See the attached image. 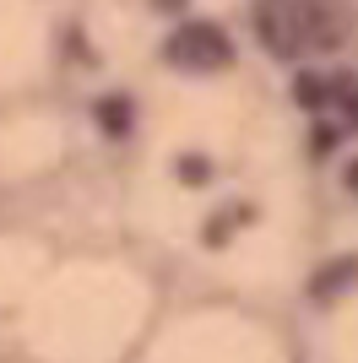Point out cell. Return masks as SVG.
<instances>
[{
    "label": "cell",
    "instance_id": "cell-1",
    "mask_svg": "<svg viewBox=\"0 0 358 363\" xmlns=\"http://www.w3.org/2000/svg\"><path fill=\"white\" fill-rule=\"evenodd\" d=\"M168 60L190 65V71H217V65L234 60V49H228V38L212 22H190V28H179L168 38Z\"/></svg>",
    "mask_w": 358,
    "mask_h": 363
},
{
    "label": "cell",
    "instance_id": "cell-2",
    "mask_svg": "<svg viewBox=\"0 0 358 363\" xmlns=\"http://www.w3.org/2000/svg\"><path fill=\"white\" fill-rule=\"evenodd\" d=\"M255 33H261V44L271 55H293L298 49V16H288L283 0H261L255 6Z\"/></svg>",
    "mask_w": 358,
    "mask_h": 363
},
{
    "label": "cell",
    "instance_id": "cell-3",
    "mask_svg": "<svg viewBox=\"0 0 358 363\" xmlns=\"http://www.w3.org/2000/svg\"><path fill=\"white\" fill-rule=\"evenodd\" d=\"M298 44H310V49H337V44H342V22H337L331 11L298 16Z\"/></svg>",
    "mask_w": 358,
    "mask_h": 363
},
{
    "label": "cell",
    "instance_id": "cell-4",
    "mask_svg": "<svg viewBox=\"0 0 358 363\" xmlns=\"http://www.w3.org/2000/svg\"><path fill=\"white\" fill-rule=\"evenodd\" d=\"M293 92H298V104H310V108H315V104H326V82H315V76H298V87H293Z\"/></svg>",
    "mask_w": 358,
    "mask_h": 363
},
{
    "label": "cell",
    "instance_id": "cell-5",
    "mask_svg": "<svg viewBox=\"0 0 358 363\" xmlns=\"http://www.w3.org/2000/svg\"><path fill=\"white\" fill-rule=\"evenodd\" d=\"M347 277H358V266H337V272H326V277H320V293H331V288H342Z\"/></svg>",
    "mask_w": 358,
    "mask_h": 363
},
{
    "label": "cell",
    "instance_id": "cell-6",
    "mask_svg": "<svg viewBox=\"0 0 358 363\" xmlns=\"http://www.w3.org/2000/svg\"><path fill=\"white\" fill-rule=\"evenodd\" d=\"M104 125H109V130H125V104H119V98L104 104Z\"/></svg>",
    "mask_w": 358,
    "mask_h": 363
},
{
    "label": "cell",
    "instance_id": "cell-7",
    "mask_svg": "<svg viewBox=\"0 0 358 363\" xmlns=\"http://www.w3.org/2000/svg\"><path fill=\"white\" fill-rule=\"evenodd\" d=\"M347 184H358V168H353V174H347Z\"/></svg>",
    "mask_w": 358,
    "mask_h": 363
}]
</instances>
